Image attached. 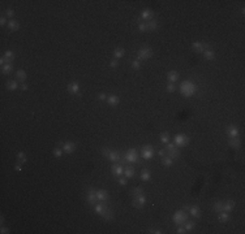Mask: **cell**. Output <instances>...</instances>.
I'll return each mask as SVG.
<instances>
[{
  "instance_id": "6da1fadb",
  "label": "cell",
  "mask_w": 245,
  "mask_h": 234,
  "mask_svg": "<svg viewBox=\"0 0 245 234\" xmlns=\"http://www.w3.org/2000/svg\"><path fill=\"white\" fill-rule=\"evenodd\" d=\"M197 90H198L197 85L194 83V82L189 81V80L183 81V82H181V85H180V92L183 94L185 98L193 96V95H194V94L197 92Z\"/></svg>"
},
{
  "instance_id": "7a4b0ae2",
  "label": "cell",
  "mask_w": 245,
  "mask_h": 234,
  "mask_svg": "<svg viewBox=\"0 0 245 234\" xmlns=\"http://www.w3.org/2000/svg\"><path fill=\"white\" fill-rule=\"evenodd\" d=\"M133 163L141 164V160H140V158H138V152L134 150V148H129V150L125 152L124 158H121L120 164L125 165V164H133Z\"/></svg>"
},
{
  "instance_id": "3957f363",
  "label": "cell",
  "mask_w": 245,
  "mask_h": 234,
  "mask_svg": "<svg viewBox=\"0 0 245 234\" xmlns=\"http://www.w3.org/2000/svg\"><path fill=\"white\" fill-rule=\"evenodd\" d=\"M154 55V51L153 48H150V47L145 46V47H141L140 50H138L137 52V60L141 61V60H149V58H151Z\"/></svg>"
},
{
  "instance_id": "277c9868",
  "label": "cell",
  "mask_w": 245,
  "mask_h": 234,
  "mask_svg": "<svg viewBox=\"0 0 245 234\" xmlns=\"http://www.w3.org/2000/svg\"><path fill=\"white\" fill-rule=\"evenodd\" d=\"M189 142H191V139L185 134H176L175 138H173V144L176 147H185L189 144Z\"/></svg>"
},
{
  "instance_id": "5b68a950",
  "label": "cell",
  "mask_w": 245,
  "mask_h": 234,
  "mask_svg": "<svg viewBox=\"0 0 245 234\" xmlns=\"http://www.w3.org/2000/svg\"><path fill=\"white\" fill-rule=\"evenodd\" d=\"M172 220L176 225H184V222L188 220V213L184 212V211H176L172 216Z\"/></svg>"
},
{
  "instance_id": "8992f818",
  "label": "cell",
  "mask_w": 245,
  "mask_h": 234,
  "mask_svg": "<svg viewBox=\"0 0 245 234\" xmlns=\"http://www.w3.org/2000/svg\"><path fill=\"white\" fill-rule=\"evenodd\" d=\"M146 204V196H145V194H140V195H137V196H133V200H132V206L134 207V208H137V209H140L142 208Z\"/></svg>"
},
{
  "instance_id": "52a82bcc",
  "label": "cell",
  "mask_w": 245,
  "mask_h": 234,
  "mask_svg": "<svg viewBox=\"0 0 245 234\" xmlns=\"http://www.w3.org/2000/svg\"><path fill=\"white\" fill-rule=\"evenodd\" d=\"M209 48H210V46H209L207 43H205V42H194L192 44V50L197 53H203L205 51L209 50Z\"/></svg>"
},
{
  "instance_id": "ba28073f",
  "label": "cell",
  "mask_w": 245,
  "mask_h": 234,
  "mask_svg": "<svg viewBox=\"0 0 245 234\" xmlns=\"http://www.w3.org/2000/svg\"><path fill=\"white\" fill-rule=\"evenodd\" d=\"M141 156H142V159H145V160H150L153 158L154 156V150H153L151 144H145V146L142 147Z\"/></svg>"
},
{
  "instance_id": "9c48e42d",
  "label": "cell",
  "mask_w": 245,
  "mask_h": 234,
  "mask_svg": "<svg viewBox=\"0 0 245 234\" xmlns=\"http://www.w3.org/2000/svg\"><path fill=\"white\" fill-rule=\"evenodd\" d=\"M86 200H88V204L90 206H95L98 199H97V194L95 191H94V189H91V187H89L88 189V194H86Z\"/></svg>"
},
{
  "instance_id": "30bf717a",
  "label": "cell",
  "mask_w": 245,
  "mask_h": 234,
  "mask_svg": "<svg viewBox=\"0 0 245 234\" xmlns=\"http://www.w3.org/2000/svg\"><path fill=\"white\" fill-rule=\"evenodd\" d=\"M111 172L113 176H121L124 173V165L120 163H113L111 165Z\"/></svg>"
},
{
  "instance_id": "8fae6325",
  "label": "cell",
  "mask_w": 245,
  "mask_h": 234,
  "mask_svg": "<svg viewBox=\"0 0 245 234\" xmlns=\"http://www.w3.org/2000/svg\"><path fill=\"white\" fill-rule=\"evenodd\" d=\"M67 90H68L69 94H72V95H78V92H80V83L78 82H70V83L67 86Z\"/></svg>"
},
{
  "instance_id": "7c38bea8",
  "label": "cell",
  "mask_w": 245,
  "mask_h": 234,
  "mask_svg": "<svg viewBox=\"0 0 245 234\" xmlns=\"http://www.w3.org/2000/svg\"><path fill=\"white\" fill-rule=\"evenodd\" d=\"M154 17V12L151 9H149V8H146V9H144L141 12V14H140V18H141V21L144 20V21H151Z\"/></svg>"
},
{
  "instance_id": "4fadbf2b",
  "label": "cell",
  "mask_w": 245,
  "mask_h": 234,
  "mask_svg": "<svg viewBox=\"0 0 245 234\" xmlns=\"http://www.w3.org/2000/svg\"><path fill=\"white\" fill-rule=\"evenodd\" d=\"M227 134L230 138H239L240 130H239L237 126H235V125H230V126H227Z\"/></svg>"
},
{
  "instance_id": "5bb4252c",
  "label": "cell",
  "mask_w": 245,
  "mask_h": 234,
  "mask_svg": "<svg viewBox=\"0 0 245 234\" xmlns=\"http://www.w3.org/2000/svg\"><path fill=\"white\" fill-rule=\"evenodd\" d=\"M63 151H64L65 154H72V152L76 151V143L70 142V140L63 143Z\"/></svg>"
},
{
  "instance_id": "9a60e30c",
  "label": "cell",
  "mask_w": 245,
  "mask_h": 234,
  "mask_svg": "<svg viewBox=\"0 0 245 234\" xmlns=\"http://www.w3.org/2000/svg\"><path fill=\"white\" fill-rule=\"evenodd\" d=\"M180 155H181V152H180V150L177 147L171 148V150H166V156H169V158L173 159V160L179 159Z\"/></svg>"
},
{
  "instance_id": "2e32d148",
  "label": "cell",
  "mask_w": 245,
  "mask_h": 234,
  "mask_svg": "<svg viewBox=\"0 0 245 234\" xmlns=\"http://www.w3.org/2000/svg\"><path fill=\"white\" fill-rule=\"evenodd\" d=\"M107 159L110 160V161H112V163H120V160H121L120 152H119V151H112V150H111L110 155L107 156Z\"/></svg>"
},
{
  "instance_id": "e0dca14e",
  "label": "cell",
  "mask_w": 245,
  "mask_h": 234,
  "mask_svg": "<svg viewBox=\"0 0 245 234\" xmlns=\"http://www.w3.org/2000/svg\"><path fill=\"white\" fill-rule=\"evenodd\" d=\"M95 194H97V199H98V202H106V200H108V193H107L106 190H103V189L97 190V191H95Z\"/></svg>"
},
{
  "instance_id": "ac0fdd59",
  "label": "cell",
  "mask_w": 245,
  "mask_h": 234,
  "mask_svg": "<svg viewBox=\"0 0 245 234\" xmlns=\"http://www.w3.org/2000/svg\"><path fill=\"white\" fill-rule=\"evenodd\" d=\"M107 209V206L104 204V202H101V203H97L95 206H94V211H95L97 214H99V216H102V214L104 213V211Z\"/></svg>"
},
{
  "instance_id": "d6986e66",
  "label": "cell",
  "mask_w": 245,
  "mask_h": 234,
  "mask_svg": "<svg viewBox=\"0 0 245 234\" xmlns=\"http://www.w3.org/2000/svg\"><path fill=\"white\" fill-rule=\"evenodd\" d=\"M188 211H189V213H191L193 217H196V218H200L201 214H202V212H201V208H200L198 206H191Z\"/></svg>"
},
{
  "instance_id": "ffe728a7",
  "label": "cell",
  "mask_w": 245,
  "mask_h": 234,
  "mask_svg": "<svg viewBox=\"0 0 245 234\" xmlns=\"http://www.w3.org/2000/svg\"><path fill=\"white\" fill-rule=\"evenodd\" d=\"M12 72H13V62H8V64L2 65V74L9 76Z\"/></svg>"
},
{
  "instance_id": "44dd1931",
  "label": "cell",
  "mask_w": 245,
  "mask_h": 234,
  "mask_svg": "<svg viewBox=\"0 0 245 234\" xmlns=\"http://www.w3.org/2000/svg\"><path fill=\"white\" fill-rule=\"evenodd\" d=\"M26 78H27V74H26V72H25L23 69H18L17 72H16V80H17L18 82H22V83H25Z\"/></svg>"
},
{
  "instance_id": "7402d4cb",
  "label": "cell",
  "mask_w": 245,
  "mask_h": 234,
  "mask_svg": "<svg viewBox=\"0 0 245 234\" xmlns=\"http://www.w3.org/2000/svg\"><path fill=\"white\" fill-rule=\"evenodd\" d=\"M228 146L235 148V150H239V148L241 147V140H240V138H230V140H228Z\"/></svg>"
},
{
  "instance_id": "603a6c76",
  "label": "cell",
  "mask_w": 245,
  "mask_h": 234,
  "mask_svg": "<svg viewBox=\"0 0 245 234\" xmlns=\"http://www.w3.org/2000/svg\"><path fill=\"white\" fill-rule=\"evenodd\" d=\"M8 29H9L11 31H17V30L20 29V22H18V20H14V18L9 20V22H8Z\"/></svg>"
},
{
  "instance_id": "cb8c5ba5",
  "label": "cell",
  "mask_w": 245,
  "mask_h": 234,
  "mask_svg": "<svg viewBox=\"0 0 245 234\" xmlns=\"http://www.w3.org/2000/svg\"><path fill=\"white\" fill-rule=\"evenodd\" d=\"M179 72H176V70H171V72H168L167 74V80L168 82H171V83H175V82L179 80Z\"/></svg>"
},
{
  "instance_id": "d4e9b609",
  "label": "cell",
  "mask_w": 245,
  "mask_h": 234,
  "mask_svg": "<svg viewBox=\"0 0 245 234\" xmlns=\"http://www.w3.org/2000/svg\"><path fill=\"white\" fill-rule=\"evenodd\" d=\"M107 103H108V105H111V107H116V105L120 103V99H119V96H116V95H110V96H107Z\"/></svg>"
},
{
  "instance_id": "484cf974",
  "label": "cell",
  "mask_w": 245,
  "mask_h": 234,
  "mask_svg": "<svg viewBox=\"0 0 245 234\" xmlns=\"http://www.w3.org/2000/svg\"><path fill=\"white\" fill-rule=\"evenodd\" d=\"M5 86H7V88H8V90H11V91H14V90H17V88L20 87V86H18V82L16 81V80H9V81H7Z\"/></svg>"
},
{
  "instance_id": "4316f807",
  "label": "cell",
  "mask_w": 245,
  "mask_h": 234,
  "mask_svg": "<svg viewBox=\"0 0 245 234\" xmlns=\"http://www.w3.org/2000/svg\"><path fill=\"white\" fill-rule=\"evenodd\" d=\"M134 174H136V170H134L133 166L128 165V166L124 168V176L126 178H132V177H134Z\"/></svg>"
},
{
  "instance_id": "83f0119b",
  "label": "cell",
  "mask_w": 245,
  "mask_h": 234,
  "mask_svg": "<svg viewBox=\"0 0 245 234\" xmlns=\"http://www.w3.org/2000/svg\"><path fill=\"white\" fill-rule=\"evenodd\" d=\"M235 202L234 200H227V202H223V211L226 212H231L232 209L235 208Z\"/></svg>"
},
{
  "instance_id": "f1b7e54d",
  "label": "cell",
  "mask_w": 245,
  "mask_h": 234,
  "mask_svg": "<svg viewBox=\"0 0 245 234\" xmlns=\"http://www.w3.org/2000/svg\"><path fill=\"white\" fill-rule=\"evenodd\" d=\"M102 217H103V220H106V221L112 220V218H113V211H112L111 208H108V207H107V209L104 211V213L102 214Z\"/></svg>"
},
{
  "instance_id": "f546056e",
  "label": "cell",
  "mask_w": 245,
  "mask_h": 234,
  "mask_svg": "<svg viewBox=\"0 0 245 234\" xmlns=\"http://www.w3.org/2000/svg\"><path fill=\"white\" fill-rule=\"evenodd\" d=\"M218 218H219L220 222H228L231 217H230V213H228V212H226V211H222V212H219Z\"/></svg>"
},
{
  "instance_id": "4dcf8cb0",
  "label": "cell",
  "mask_w": 245,
  "mask_h": 234,
  "mask_svg": "<svg viewBox=\"0 0 245 234\" xmlns=\"http://www.w3.org/2000/svg\"><path fill=\"white\" fill-rule=\"evenodd\" d=\"M16 158H17V163H20V164H25L27 161L25 152H22V151H18L17 154H16Z\"/></svg>"
},
{
  "instance_id": "1f68e13d",
  "label": "cell",
  "mask_w": 245,
  "mask_h": 234,
  "mask_svg": "<svg viewBox=\"0 0 245 234\" xmlns=\"http://www.w3.org/2000/svg\"><path fill=\"white\" fill-rule=\"evenodd\" d=\"M202 55H203V57L206 58V60H214V58H215V52H214V51H212L211 48L206 50Z\"/></svg>"
},
{
  "instance_id": "d6a6232c",
  "label": "cell",
  "mask_w": 245,
  "mask_h": 234,
  "mask_svg": "<svg viewBox=\"0 0 245 234\" xmlns=\"http://www.w3.org/2000/svg\"><path fill=\"white\" fill-rule=\"evenodd\" d=\"M146 27H147V31H154L158 29V22L155 20H151V21L146 22Z\"/></svg>"
},
{
  "instance_id": "836d02e7",
  "label": "cell",
  "mask_w": 245,
  "mask_h": 234,
  "mask_svg": "<svg viewBox=\"0 0 245 234\" xmlns=\"http://www.w3.org/2000/svg\"><path fill=\"white\" fill-rule=\"evenodd\" d=\"M150 177H151V174H150V172L147 169H142L141 170V179L145 182L150 181Z\"/></svg>"
},
{
  "instance_id": "e575fe53",
  "label": "cell",
  "mask_w": 245,
  "mask_h": 234,
  "mask_svg": "<svg viewBox=\"0 0 245 234\" xmlns=\"http://www.w3.org/2000/svg\"><path fill=\"white\" fill-rule=\"evenodd\" d=\"M3 56L5 57V58H7V60L9 61V62H13V60H14V53H13V51H11V50L5 51Z\"/></svg>"
},
{
  "instance_id": "d590c367",
  "label": "cell",
  "mask_w": 245,
  "mask_h": 234,
  "mask_svg": "<svg viewBox=\"0 0 245 234\" xmlns=\"http://www.w3.org/2000/svg\"><path fill=\"white\" fill-rule=\"evenodd\" d=\"M125 55V50L121 48V47H119V48H116L115 51H113V56H115V58H120Z\"/></svg>"
},
{
  "instance_id": "8d00e7d4",
  "label": "cell",
  "mask_w": 245,
  "mask_h": 234,
  "mask_svg": "<svg viewBox=\"0 0 245 234\" xmlns=\"http://www.w3.org/2000/svg\"><path fill=\"white\" fill-rule=\"evenodd\" d=\"M162 164L164 166H171L173 164V159H171L169 156H164V158H162Z\"/></svg>"
},
{
  "instance_id": "74e56055",
  "label": "cell",
  "mask_w": 245,
  "mask_h": 234,
  "mask_svg": "<svg viewBox=\"0 0 245 234\" xmlns=\"http://www.w3.org/2000/svg\"><path fill=\"white\" fill-rule=\"evenodd\" d=\"M160 142L163 143V144H167L168 142H169V134L167 131H164V133H160Z\"/></svg>"
},
{
  "instance_id": "f35d334b",
  "label": "cell",
  "mask_w": 245,
  "mask_h": 234,
  "mask_svg": "<svg viewBox=\"0 0 245 234\" xmlns=\"http://www.w3.org/2000/svg\"><path fill=\"white\" fill-rule=\"evenodd\" d=\"M194 226H196V224H194V222H193V221H185L184 222V228H185V230H187V232H191V230L192 229H194Z\"/></svg>"
},
{
  "instance_id": "ab89813d",
  "label": "cell",
  "mask_w": 245,
  "mask_h": 234,
  "mask_svg": "<svg viewBox=\"0 0 245 234\" xmlns=\"http://www.w3.org/2000/svg\"><path fill=\"white\" fill-rule=\"evenodd\" d=\"M140 194H144V189H142L141 186L133 187V189H132V195H133V196H137V195H140Z\"/></svg>"
},
{
  "instance_id": "60d3db41",
  "label": "cell",
  "mask_w": 245,
  "mask_h": 234,
  "mask_svg": "<svg viewBox=\"0 0 245 234\" xmlns=\"http://www.w3.org/2000/svg\"><path fill=\"white\" fill-rule=\"evenodd\" d=\"M212 208H214V211H216V212H222V211H223V202H216V203H214Z\"/></svg>"
},
{
  "instance_id": "b9f144b4",
  "label": "cell",
  "mask_w": 245,
  "mask_h": 234,
  "mask_svg": "<svg viewBox=\"0 0 245 234\" xmlns=\"http://www.w3.org/2000/svg\"><path fill=\"white\" fill-rule=\"evenodd\" d=\"M63 148H54L52 150V155L55 156V158H57V159H60L61 158V155H63Z\"/></svg>"
},
{
  "instance_id": "7bdbcfd3",
  "label": "cell",
  "mask_w": 245,
  "mask_h": 234,
  "mask_svg": "<svg viewBox=\"0 0 245 234\" xmlns=\"http://www.w3.org/2000/svg\"><path fill=\"white\" fill-rule=\"evenodd\" d=\"M166 90H167L168 92H175V90H176L175 83H171V82H169V83H168L167 86H166Z\"/></svg>"
},
{
  "instance_id": "ee69618b",
  "label": "cell",
  "mask_w": 245,
  "mask_h": 234,
  "mask_svg": "<svg viewBox=\"0 0 245 234\" xmlns=\"http://www.w3.org/2000/svg\"><path fill=\"white\" fill-rule=\"evenodd\" d=\"M132 68L136 69V70H140L141 69V62L138 61V60H133L132 61Z\"/></svg>"
},
{
  "instance_id": "f6af8a7d",
  "label": "cell",
  "mask_w": 245,
  "mask_h": 234,
  "mask_svg": "<svg viewBox=\"0 0 245 234\" xmlns=\"http://www.w3.org/2000/svg\"><path fill=\"white\" fill-rule=\"evenodd\" d=\"M138 30L142 31V33L147 31V27H146V22H141V23H138Z\"/></svg>"
},
{
  "instance_id": "bcb514c9",
  "label": "cell",
  "mask_w": 245,
  "mask_h": 234,
  "mask_svg": "<svg viewBox=\"0 0 245 234\" xmlns=\"http://www.w3.org/2000/svg\"><path fill=\"white\" fill-rule=\"evenodd\" d=\"M110 66H111L112 69L117 68V66H119V61H117V58H113V60L110 61Z\"/></svg>"
},
{
  "instance_id": "7dc6e473",
  "label": "cell",
  "mask_w": 245,
  "mask_h": 234,
  "mask_svg": "<svg viewBox=\"0 0 245 234\" xmlns=\"http://www.w3.org/2000/svg\"><path fill=\"white\" fill-rule=\"evenodd\" d=\"M176 233H177V234H184V233H188V232L185 230L184 225H179V228L176 229Z\"/></svg>"
},
{
  "instance_id": "c3c4849f",
  "label": "cell",
  "mask_w": 245,
  "mask_h": 234,
  "mask_svg": "<svg viewBox=\"0 0 245 234\" xmlns=\"http://www.w3.org/2000/svg\"><path fill=\"white\" fill-rule=\"evenodd\" d=\"M110 152H111V150H110L108 147H103V148H102V155H103L104 158H107V156L110 155Z\"/></svg>"
},
{
  "instance_id": "681fc988",
  "label": "cell",
  "mask_w": 245,
  "mask_h": 234,
  "mask_svg": "<svg viewBox=\"0 0 245 234\" xmlns=\"http://www.w3.org/2000/svg\"><path fill=\"white\" fill-rule=\"evenodd\" d=\"M5 16H7V17H13V16H14V10L13 9H12V8H8V9L5 10Z\"/></svg>"
},
{
  "instance_id": "f907efd6",
  "label": "cell",
  "mask_w": 245,
  "mask_h": 234,
  "mask_svg": "<svg viewBox=\"0 0 245 234\" xmlns=\"http://www.w3.org/2000/svg\"><path fill=\"white\" fill-rule=\"evenodd\" d=\"M126 183H128V178H126V177H120V178H119V185L125 186Z\"/></svg>"
},
{
  "instance_id": "816d5d0a",
  "label": "cell",
  "mask_w": 245,
  "mask_h": 234,
  "mask_svg": "<svg viewBox=\"0 0 245 234\" xmlns=\"http://www.w3.org/2000/svg\"><path fill=\"white\" fill-rule=\"evenodd\" d=\"M98 100H106V99H107V95H106V94L104 92H101V94H98Z\"/></svg>"
},
{
  "instance_id": "f5cc1de1",
  "label": "cell",
  "mask_w": 245,
  "mask_h": 234,
  "mask_svg": "<svg viewBox=\"0 0 245 234\" xmlns=\"http://www.w3.org/2000/svg\"><path fill=\"white\" fill-rule=\"evenodd\" d=\"M147 233H154V234H160L162 233V230L160 229H154V228H151V229H149V232Z\"/></svg>"
},
{
  "instance_id": "db71d44e",
  "label": "cell",
  "mask_w": 245,
  "mask_h": 234,
  "mask_svg": "<svg viewBox=\"0 0 245 234\" xmlns=\"http://www.w3.org/2000/svg\"><path fill=\"white\" fill-rule=\"evenodd\" d=\"M8 22H9V21H8V20H7V17H4V16H3V17L2 18H0V25H2V26H4V25H7V23Z\"/></svg>"
},
{
  "instance_id": "11a10c76",
  "label": "cell",
  "mask_w": 245,
  "mask_h": 234,
  "mask_svg": "<svg viewBox=\"0 0 245 234\" xmlns=\"http://www.w3.org/2000/svg\"><path fill=\"white\" fill-rule=\"evenodd\" d=\"M0 233H2V234H8V233H9V228H7V226H2Z\"/></svg>"
},
{
  "instance_id": "9f6ffc18",
  "label": "cell",
  "mask_w": 245,
  "mask_h": 234,
  "mask_svg": "<svg viewBox=\"0 0 245 234\" xmlns=\"http://www.w3.org/2000/svg\"><path fill=\"white\" fill-rule=\"evenodd\" d=\"M14 170H17V172H21V170H22V164H20V163H16V165H14Z\"/></svg>"
},
{
  "instance_id": "6f0895ef",
  "label": "cell",
  "mask_w": 245,
  "mask_h": 234,
  "mask_svg": "<svg viewBox=\"0 0 245 234\" xmlns=\"http://www.w3.org/2000/svg\"><path fill=\"white\" fill-rule=\"evenodd\" d=\"M20 88H21L22 91H27V90H29V85L22 83V85H20Z\"/></svg>"
},
{
  "instance_id": "680465c9",
  "label": "cell",
  "mask_w": 245,
  "mask_h": 234,
  "mask_svg": "<svg viewBox=\"0 0 245 234\" xmlns=\"http://www.w3.org/2000/svg\"><path fill=\"white\" fill-rule=\"evenodd\" d=\"M158 155H159L160 158H164V156H166V150H159V151H158Z\"/></svg>"
},
{
  "instance_id": "91938a15",
  "label": "cell",
  "mask_w": 245,
  "mask_h": 234,
  "mask_svg": "<svg viewBox=\"0 0 245 234\" xmlns=\"http://www.w3.org/2000/svg\"><path fill=\"white\" fill-rule=\"evenodd\" d=\"M189 207H191V206H184V211H188Z\"/></svg>"
}]
</instances>
